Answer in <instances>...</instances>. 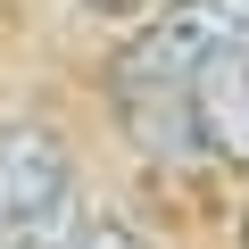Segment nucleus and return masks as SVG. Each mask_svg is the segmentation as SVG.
<instances>
[{
    "label": "nucleus",
    "instance_id": "1",
    "mask_svg": "<svg viewBox=\"0 0 249 249\" xmlns=\"http://www.w3.org/2000/svg\"><path fill=\"white\" fill-rule=\"evenodd\" d=\"M249 50V0H175L158 9L133 42L116 50V100L124 108H166L183 116V83L208 58H241Z\"/></svg>",
    "mask_w": 249,
    "mask_h": 249
},
{
    "label": "nucleus",
    "instance_id": "2",
    "mask_svg": "<svg viewBox=\"0 0 249 249\" xmlns=\"http://www.w3.org/2000/svg\"><path fill=\"white\" fill-rule=\"evenodd\" d=\"M67 142L50 133V124H9L0 133V241L25 232L42 208H58L75 183H67Z\"/></svg>",
    "mask_w": 249,
    "mask_h": 249
},
{
    "label": "nucleus",
    "instance_id": "3",
    "mask_svg": "<svg viewBox=\"0 0 249 249\" xmlns=\"http://www.w3.org/2000/svg\"><path fill=\"white\" fill-rule=\"evenodd\" d=\"M183 124L208 158H249V50L241 58H208L183 83Z\"/></svg>",
    "mask_w": 249,
    "mask_h": 249
},
{
    "label": "nucleus",
    "instance_id": "4",
    "mask_svg": "<svg viewBox=\"0 0 249 249\" xmlns=\"http://www.w3.org/2000/svg\"><path fill=\"white\" fill-rule=\"evenodd\" d=\"M83 224H91V216H83V199L67 191L58 208H42V216H34L25 232H9L0 249H75V241H83Z\"/></svg>",
    "mask_w": 249,
    "mask_h": 249
},
{
    "label": "nucleus",
    "instance_id": "5",
    "mask_svg": "<svg viewBox=\"0 0 249 249\" xmlns=\"http://www.w3.org/2000/svg\"><path fill=\"white\" fill-rule=\"evenodd\" d=\"M75 249H142V241L124 232V224H83V241H75Z\"/></svg>",
    "mask_w": 249,
    "mask_h": 249
},
{
    "label": "nucleus",
    "instance_id": "6",
    "mask_svg": "<svg viewBox=\"0 0 249 249\" xmlns=\"http://www.w3.org/2000/svg\"><path fill=\"white\" fill-rule=\"evenodd\" d=\"M91 9H142V0H91Z\"/></svg>",
    "mask_w": 249,
    "mask_h": 249
},
{
    "label": "nucleus",
    "instance_id": "7",
    "mask_svg": "<svg viewBox=\"0 0 249 249\" xmlns=\"http://www.w3.org/2000/svg\"><path fill=\"white\" fill-rule=\"evenodd\" d=\"M241 241H249V224H241Z\"/></svg>",
    "mask_w": 249,
    "mask_h": 249
}]
</instances>
